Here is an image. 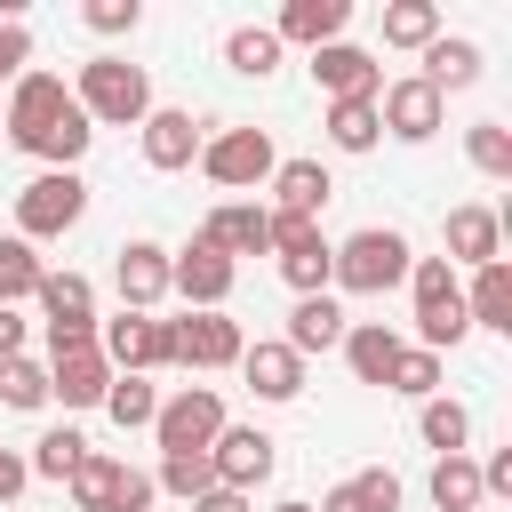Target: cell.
<instances>
[{
    "mask_svg": "<svg viewBox=\"0 0 512 512\" xmlns=\"http://www.w3.org/2000/svg\"><path fill=\"white\" fill-rule=\"evenodd\" d=\"M72 104L88 112V128H144L152 112V72L128 56H88L72 80Z\"/></svg>",
    "mask_w": 512,
    "mask_h": 512,
    "instance_id": "cell-1",
    "label": "cell"
},
{
    "mask_svg": "<svg viewBox=\"0 0 512 512\" xmlns=\"http://www.w3.org/2000/svg\"><path fill=\"white\" fill-rule=\"evenodd\" d=\"M408 264H416L408 232H392V224H360L352 240H336V256H328V288H344V296H384V288L408 280Z\"/></svg>",
    "mask_w": 512,
    "mask_h": 512,
    "instance_id": "cell-2",
    "label": "cell"
},
{
    "mask_svg": "<svg viewBox=\"0 0 512 512\" xmlns=\"http://www.w3.org/2000/svg\"><path fill=\"white\" fill-rule=\"evenodd\" d=\"M88 216V176L80 168H40L24 192H16V240H64L72 224Z\"/></svg>",
    "mask_w": 512,
    "mask_h": 512,
    "instance_id": "cell-3",
    "label": "cell"
},
{
    "mask_svg": "<svg viewBox=\"0 0 512 512\" xmlns=\"http://www.w3.org/2000/svg\"><path fill=\"white\" fill-rule=\"evenodd\" d=\"M32 304H40V320H48V360L96 344V288H88V272H40Z\"/></svg>",
    "mask_w": 512,
    "mask_h": 512,
    "instance_id": "cell-4",
    "label": "cell"
},
{
    "mask_svg": "<svg viewBox=\"0 0 512 512\" xmlns=\"http://www.w3.org/2000/svg\"><path fill=\"white\" fill-rule=\"evenodd\" d=\"M72 488V504L80 512H152V472H136V464H120V456H104V448H88L80 456V472L64 480Z\"/></svg>",
    "mask_w": 512,
    "mask_h": 512,
    "instance_id": "cell-5",
    "label": "cell"
},
{
    "mask_svg": "<svg viewBox=\"0 0 512 512\" xmlns=\"http://www.w3.org/2000/svg\"><path fill=\"white\" fill-rule=\"evenodd\" d=\"M272 168H280V152H272L264 128H216L200 144V176L224 184V192H256V184H272Z\"/></svg>",
    "mask_w": 512,
    "mask_h": 512,
    "instance_id": "cell-6",
    "label": "cell"
},
{
    "mask_svg": "<svg viewBox=\"0 0 512 512\" xmlns=\"http://www.w3.org/2000/svg\"><path fill=\"white\" fill-rule=\"evenodd\" d=\"M232 280H240V264H232L224 248H208L200 232H192L184 248H168V296H184V312H224Z\"/></svg>",
    "mask_w": 512,
    "mask_h": 512,
    "instance_id": "cell-7",
    "label": "cell"
},
{
    "mask_svg": "<svg viewBox=\"0 0 512 512\" xmlns=\"http://www.w3.org/2000/svg\"><path fill=\"white\" fill-rule=\"evenodd\" d=\"M216 432H224V400H216V384H176V392L160 400V416H152V440H160V456L216 448Z\"/></svg>",
    "mask_w": 512,
    "mask_h": 512,
    "instance_id": "cell-8",
    "label": "cell"
},
{
    "mask_svg": "<svg viewBox=\"0 0 512 512\" xmlns=\"http://www.w3.org/2000/svg\"><path fill=\"white\" fill-rule=\"evenodd\" d=\"M64 112H72V88H64V72H24V80L8 88V104H0V136L32 152V144H40V136H48Z\"/></svg>",
    "mask_w": 512,
    "mask_h": 512,
    "instance_id": "cell-9",
    "label": "cell"
},
{
    "mask_svg": "<svg viewBox=\"0 0 512 512\" xmlns=\"http://www.w3.org/2000/svg\"><path fill=\"white\" fill-rule=\"evenodd\" d=\"M248 336L232 312H184L168 320V368H240Z\"/></svg>",
    "mask_w": 512,
    "mask_h": 512,
    "instance_id": "cell-10",
    "label": "cell"
},
{
    "mask_svg": "<svg viewBox=\"0 0 512 512\" xmlns=\"http://www.w3.org/2000/svg\"><path fill=\"white\" fill-rule=\"evenodd\" d=\"M96 352L112 360V376H152V368H168V320L112 312V320H96Z\"/></svg>",
    "mask_w": 512,
    "mask_h": 512,
    "instance_id": "cell-11",
    "label": "cell"
},
{
    "mask_svg": "<svg viewBox=\"0 0 512 512\" xmlns=\"http://www.w3.org/2000/svg\"><path fill=\"white\" fill-rule=\"evenodd\" d=\"M376 120H384V136H400V144H432V136L448 128V96L408 72V80H384V88H376Z\"/></svg>",
    "mask_w": 512,
    "mask_h": 512,
    "instance_id": "cell-12",
    "label": "cell"
},
{
    "mask_svg": "<svg viewBox=\"0 0 512 512\" xmlns=\"http://www.w3.org/2000/svg\"><path fill=\"white\" fill-rule=\"evenodd\" d=\"M208 464H216V488L256 496V488L272 480V464H280V440H272L264 424H224V432H216V448H208Z\"/></svg>",
    "mask_w": 512,
    "mask_h": 512,
    "instance_id": "cell-13",
    "label": "cell"
},
{
    "mask_svg": "<svg viewBox=\"0 0 512 512\" xmlns=\"http://www.w3.org/2000/svg\"><path fill=\"white\" fill-rule=\"evenodd\" d=\"M200 144H208V120H192L176 104H152L144 112V168H160V176L200 168Z\"/></svg>",
    "mask_w": 512,
    "mask_h": 512,
    "instance_id": "cell-14",
    "label": "cell"
},
{
    "mask_svg": "<svg viewBox=\"0 0 512 512\" xmlns=\"http://www.w3.org/2000/svg\"><path fill=\"white\" fill-rule=\"evenodd\" d=\"M312 80H320L328 104H344V96H376L384 88V64L368 48H352V40H328V48H312Z\"/></svg>",
    "mask_w": 512,
    "mask_h": 512,
    "instance_id": "cell-15",
    "label": "cell"
},
{
    "mask_svg": "<svg viewBox=\"0 0 512 512\" xmlns=\"http://www.w3.org/2000/svg\"><path fill=\"white\" fill-rule=\"evenodd\" d=\"M112 288H120V312H152L168 296V248L160 240H128L112 256Z\"/></svg>",
    "mask_w": 512,
    "mask_h": 512,
    "instance_id": "cell-16",
    "label": "cell"
},
{
    "mask_svg": "<svg viewBox=\"0 0 512 512\" xmlns=\"http://www.w3.org/2000/svg\"><path fill=\"white\" fill-rule=\"evenodd\" d=\"M104 392H112V360H104L96 344L48 360V400H64V408H104Z\"/></svg>",
    "mask_w": 512,
    "mask_h": 512,
    "instance_id": "cell-17",
    "label": "cell"
},
{
    "mask_svg": "<svg viewBox=\"0 0 512 512\" xmlns=\"http://www.w3.org/2000/svg\"><path fill=\"white\" fill-rule=\"evenodd\" d=\"M200 240H208V248H224L232 264H240V256H264V248H272V224H264V200H224V208H208V224H200Z\"/></svg>",
    "mask_w": 512,
    "mask_h": 512,
    "instance_id": "cell-18",
    "label": "cell"
},
{
    "mask_svg": "<svg viewBox=\"0 0 512 512\" xmlns=\"http://www.w3.org/2000/svg\"><path fill=\"white\" fill-rule=\"evenodd\" d=\"M344 24H352V0H288L280 16H272V40L288 48H328V40H344Z\"/></svg>",
    "mask_w": 512,
    "mask_h": 512,
    "instance_id": "cell-19",
    "label": "cell"
},
{
    "mask_svg": "<svg viewBox=\"0 0 512 512\" xmlns=\"http://www.w3.org/2000/svg\"><path fill=\"white\" fill-rule=\"evenodd\" d=\"M504 256V216L496 208H480V200H464V208H448V264H496Z\"/></svg>",
    "mask_w": 512,
    "mask_h": 512,
    "instance_id": "cell-20",
    "label": "cell"
},
{
    "mask_svg": "<svg viewBox=\"0 0 512 512\" xmlns=\"http://www.w3.org/2000/svg\"><path fill=\"white\" fill-rule=\"evenodd\" d=\"M240 376H248L256 400H296V392H304V360H296L280 336H256V344L240 352Z\"/></svg>",
    "mask_w": 512,
    "mask_h": 512,
    "instance_id": "cell-21",
    "label": "cell"
},
{
    "mask_svg": "<svg viewBox=\"0 0 512 512\" xmlns=\"http://www.w3.org/2000/svg\"><path fill=\"white\" fill-rule=\"evenodd\" d=\"M328 200H336V176H328L320 160H280V168H272V208H280V216H312V224H320Z\"/></svg>",
    "mask_w": 512,
    "mask_h": 512,
    "instance_id": "cell-22",
    "label": "cell"
},
{
    "mask_svg": "<svg viewBox=\"0 0 512 512\" xmlns=\"http://www.w3.org/2000/svg\"><path fill=\"white\" fill-rule=\"evenodd\" d=\"M344 328H352V320H344V304H336V296H296V312H288V336H280V344H288L296 360H312V352H336V344H344Z\"/></svg>",
    "mask_w": 512,
    "mask_h": 512,
    "instance_id": "cell-23",
    "label": "cell"
},
{
    "mask_svg": "<svg viewBox=\"0 0 512 512\" xmlns=\"http://www.w3.org/2000/svg\"><path fill=\"white\" fill-rule=\"evenodd\" d=\"M336 352H344V368H352L360 384H384L392 360H400V328H384V320H352Z\"/></svg>",
    "mask_w": 512,
    "mask_h": 512,
    "instance_id": "cell-24",
    "label": "cell"
},
{
    "mask_svg": "<svg viewBox=\"0 0 512 512\" xmlns=\"http://www.w3.org/2000/svg\"><path fill=\"white\" fill-rule=\"evenodd\" d=\"M464 320H472V328L512 336V264H504V256L472 272V288H464Z\"/></svg>",
    "mask_w": 512,
    "mask_h": 512,
    "instance_id": "cell-25",
    "label": "cell"
},
{
    "mask_svg": "<svg viewBox=\"0 0 512 512\" xmlns=\"http://www.w3.org/2000/svg\"><path fill=\"white\" fill-rule=\"evenodd\" d=\"M312 512H400V472H384V464H368V472H352V480H336Z\"/></svg>",
    "mask_w": 512,
    "mask_h": 512,
    "instance_id": "cell-26",
    "label": "cell"
},
{
    "mask_svg": "<svg viewBox=\"0 0 512 512\" xmlns=\"http://www.w3.org/2000/svg\"><path fill=\"white\" fill-rule=\"evenodd\" d=\"M416 80H424V88H440V96H448V88H472V80H480V40L440 32V40L424 48V72H416Z\"/></svg>",
    "mask_w": 512,
    "mask_h": 512,
    "instance_id": "cell-27",
    "label": "cell"
},
{
    "mask_svg": "<svg viewBox=\"0 0 512 512\" xmlns=\"http://www.w3.org/2000/svg\"><path fill=\"white\" fill-rule=\"evenodd\" d=\"M416 432H424V448L464 456V440H472V408L448 400V392H432V400H416Z\"/></svg>",
    "mask_w": 512,
    "mask_h": 512,
    "instance_id": "cell-28",
    "label": "cell"
},
{
    "mask_svg": "<svg viewBox=\"0 0 512 512\" xmlns=\"http://www.w3.org/2000/svg\"><path fill=\"white\" fill-rule=\"evenodd\" d=\"M224 64H232L240 80H272V72H280V40H272V24H232V32H224Z\"/></svg>",
    "mask_w": 512,
    "mask_h": 512,
    "instance_id": "cell-29",
    "label": "cell"
},
{
    "mask_svg": "<svg viewBox=\"0 0 512 512\" xmlns=\"http://www.w3.org/2000/svg\"><path fill=\"white\" fill-rule=\"evenodd\" d=\"M328 144H336V152H376V144H384L376 96H344V104H328Z\"/></svg>",
    "mask_w": 512,
    "mask_h": 512,
    "instance_id": "cell-30",
    "label": "cell"
},
{
    "mask_svg": "<svg viewBox=\"0 0 512 512\" xmlns=\"http://www.w3.org/2000/svg\"><path fill=\"white\" fill-rule=\"evenodd\" d=\"M432 40H440V8L432 0H392L384 8V48H416L424 56Z\"/></svg>",
    "mask_w": 512,
    "mask_h": 512,
    "instance_id": "cell-31",
    "label": "cell"
},
{
    "mask_svg": "<svg viewBox=\"0 0 512 512\" xmlns=\"http://www.w3.org/2000/svg\"><path fill=\"white\" fill-rule=\"evenodd\" d=\"M432 504L440 512H480L488 496H480V464L472 456H440L432 464Z\"/></svg>",
    "mask_w": 512,
    "mask_h": 512,
    "instance_id": "cell-32",
    "label": "cell"
},
{
    "mask_svg": "<svg viewBox=\"0 0 512 512\" xmlns=\"http://www.w3.org/2000/svg\"><path fill=\"white\" fill-rule=\"evenodd\" d=\"M80 456H88V440H80L72 424H56V432H40V440H32V456H24V464H32V480H72V472H80Z\"/></svg>",
    "mask_w": 512,
    "mask_h": 512,
    "instance_id": "cell-33",
    "label": "cell"
},
{
    "mask_svg": "<svg viewBox=\"0 0 512 512\" xmlns=\"http://www.w3.org/2000/svg\"><path fill=\"white\" fill-rule=\"evenodd\" d=\"M152 488L160 496H208L216 488V464H208V448H184V456H160V472H152Z\"/></svg>",
    "mask_w": 512,
    "mask_h": 512,
    "instance_id": "cell-34",
    "label": "cell"
},
{
    "mask_svg": "<svg viewBox=\"0 0 512 512\" xmlns=\"http://www.w3.org/2000/svg\"><path fill=\"white\" fill-rule=\"evenodd\" d=\"M40 272H48V264L32 256V240L0 232V304H8V312H16V304H24L32 288H40Z\"/></svg>",
    "mask_w": 512,
    "mask_h": 512,
    "instance_id": "cell-35",
    "label": "cell"
},
{
    "mask_svg": "<svg viewBox=\"0 0 512 512\" xmlns=\"http://www.w3.org/2000/svg\"><path fill=\"white\" fill-rule=\"evenodd\" d=\"M88 136H96V128H88V112L72 104V112H64V120H56V128H48L40 144H32V160H40V168H80V152H88Z\"/></svg>",
    "mask_w": 512,
    "mask_h": 512,
    "instance_id": "cell-36",
    "label": "cell"
},
{
    "mask_svg": "<svg viewBox=\"0 0 512 512\" xmlns=\"http://www.w3.org/2000/svg\"><path fill=\"white\" fill-rule=\"evenodd\" d=\"M328 256H336V240L320 232V240H304V248L280 256V280H288L296 296H328Z\"/></svg>",
    "mask_w": 512,
    "mask_h": 512,
    "instance_id": "cell-37",
    "label": "cell"
},
{
    "mask_svg": "<svg viewBox=\"0 0 512 512\" xmlns=\"http://www.w3.org/2000/svg\"><path fill=\"white\" fill-rule=\"evenodd\" d=\"M384 392H400V400H432V392H440V352H424V344H400V360H392Z\"/></svg>",
    "mask_w": 512,
    "mask_h": 512,
    "instance_id": "cell-38",
    "label": "cell"
},
{
    "mask_svg": "<svg viewBox=\"0 0 512 512\" xmlns=\"http://www.w3.org/2000/svg\"><path fill=\"white\" fill-rule=\"evenodd\" d=\"M104 416H112L120 432L152 424V416H160V392H152V376H112V392H104Z\"/></svg>",
    "mask_w": 512,
    "mask_h": 512,
    "instance_id": "cell-39",
    "label": "cell"
},
{
    "mask_svg": "<svg viewBox=\"0 0 512 512\" xmlns=\"http://www.w3.org/2000/svg\"><path fill=\"white\" fill-rule=\"evenodd\" d=\"M464 152H472L480 176H496V184L512 176V128H504V120H472V128H464Z\"/></svg>",
    "mask_w": 512,
    "mask_h": 512,
    "instance_id": "cell-40",
    "label": "cell"
},
{
    "mask_svg": "<svg viewBox=\"0 0 512 512\" xmlns=\"http://www.w3.org/2000/svg\"><path fill=\"white\" fill-rule=\"evenodd\" d=\"M0 408H24V416H32V408H48V368H40V360H24V352H16V360H0Z\"/></svg>",
    "mask_w": 512,
    "mask_h": 512,
    "instance_id": "cell-41",
    "label": "cell"
},
{
    "mask_svg": "<svg viewBox=\"0 0 512 512\" xmlns=\"http://www.w3.org/2000/svg\"><path fill=\"white\" fill-rule=\"evenodd\" d=\"M32 72V32H24V16H0V88H16Z\"/></svg>",
    "mask_w": 512,
    "mask_h": 512,
    "instance_id": "cell-42",
    "label": "cell"
},
{
    "mask_svg": "<svg viewBox=\"0 0 512 512\" xmlns=\"http://www.w3.org/2000/svg\"><path fill=\"white\" fill-rule=\"evenodd\" d=\"M80 24H88V32H104V40H120V32H136V24H144V8H136V0H88V8H80Z\"/></svg>",
    "mask_w": 512,
    "mask_h": 512,
    "instance_id": "cell-43",
    "label": "cell"
},
{
    "mask_svg": "<svg viewBox=\"0 0 512 512\" xmlns=\"http://www.w3.org/2000/svg\"><path fill=\"white\" fill-rule=\"evenodd\" d=\"M264 224H272V256H288V248L320 240V224H312V216H280V208H264Z\"/></svg>",
    "mask_w": 512,
    "mask_h": 512,
    "instance_id": "cell-44",
    "label": "cell"
},
{
    "mask_svg": "<svg viewBox=\"0 0 512 512\" xmlns=\"http://www.w3.org/2000/svg\"><path fill=\"white\" fill-rule=\"evenodd\" d=\"M480 496H512V448H496V456L480 464Z\"/></svg>",
    "mask_w": 512,
    "mask_h": 512,
    "instance_id": "cell-45",
    "label": "cell"
},
{
    "mask_svg": "<svg viewBox=\"0 0 512 512\" xmlns=\"http://www.w3.org/2000/svg\"><path fill=\"white\" fill-rule=\"evenodd\" d=\"M24 480H32V464H24L16 448H0V504H16V496H24Z\"/></svg>",
    "mask_w": 512,
    "mask_h": 512,
    "instance_id": "cell-46",
    "label": "cell"
},
{
    "mask_svg": "<svg viewBox=\"0 0 512 512\" xmlns=\"http://www.w3.org/2000/svg\"><path fill=\"white\" fill-rule=\"evenodd\" d=\"M192 512H256L240 488H208V496H192Z\"/></svg>",
    "mask_w": 512,
    "mask_h": 512,
    "instance_id": "cell-47",
    "label": "cell"
},
{
    "mask_svg": "<svg viewBox=\"0 0 512 512\" xmlns=\"http://www.w3.org/2000/svg\"><path fill=\"white\" fill-rule=\"evenodd\" d=\"M16 352H24V312L0 304V360H16Z\"/></svg>",
    "mask_w": 512,
    "mask_h": 512,
    "instance_id": "cell-48",
    "label": "cell"
},
{
    "mask_svg": "<svg viewBox=\"0 0 512 512\" xmlns=\"http://www.w3.org/2000/svg\"><path fill=\"white\" fill-rule=\"evenodd\" d=\"M272 512H312V504H304V496H288V504H272Z\"/></svg>",
    "mask_w": 512,
    "mask_h": 512,
    "instance_id": "cell-49",
    "label": "cell"
},
{
    "mask_svg": "<svg viewBox=\"0 0 512 512\" xmlns=\"http://www.w3.org/2000/svg\"><path fill=\"white\" fill-rule=\"evenodd\" d=\"M480 512H488V504H480Z\"/></svg>",
    "mask_w": 512,
    "mask_h": 512,
    "instance_id": "cell-50",
    "label": "cell"
}]
</instances>
